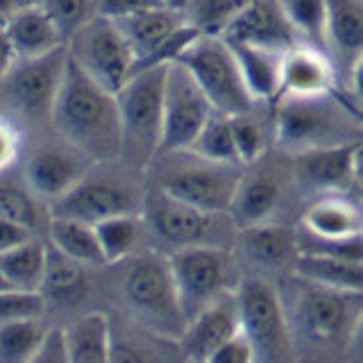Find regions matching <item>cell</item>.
<instances>
[{"instance_id":"6da1fadb","label":"cell","mask_w":363,"mask_h":363,"mask_svg":"<svg viewBox=\"0 0 363 363\" xmlns=\"http://www.w3.org/2000/svg\"><path fill=\"white\" fill-rule=\"evenodd\" d=\"M50 121L64 143L91 164L121 159L123 139L116 98L91 82L71 60L66 62Z\"/></svg>"},{"instance_id":"7a4b0ae2","label":"cell","mask_w":363,"mask_h":363,"mask_svg":"<svg viewBox=\"0 0 363 363\" xmlns=\"http://www.w3.org/2000/svg\"><path fill=\"white\" fill-rule=\"evenodd\" d=\"M98 16L109 18L134 57V73L175 64L198 34L186 28L182 7L173 3H98Z\"/></svg>"},{"instance_id":"3957f363","label":"cell","mask_w":363,"mask_h":363,"mask_svg":"<svg viewBox=\"0 0 363 363\" xmlns=\"http://www.w3.org/2000/svg\"><path fill=\"white\" fill-rule=\"evenodd\" d=\"M238 334L255 363H298V340L279 291L264 277H243L236 291Z\"/></svg>"},{"instance_id":"277c9868","label":"cell","mask_w":363,"mask_h":363,"mask_svg":"<svg viewBox=\"0 0 363 363\" xmlns=\"http://www.w3.org/2000/svg\"><path fill=\"white\" fill-rule=\"evenodd\" d=\"M125 261L128 270L121 279V298L130 315L145 332L177 343L184 329V315L179 309L168 259L147 252Z\"/></svg>"},{"instance_id":"5b68a950","label":"cell","mask_w":363,"mask_h":363,"mask_svg":"<svg viewBox=\"0 0 363 363\" xmlns=\"http://www.w3.org/2000/svg\"><path fill=\"white\" fill-rule=\"evenodd\" d=\"M184 325L207 306L230 298L243 281L236 257L223 245H193L168 255Z\"/></svg>"},{"instance_id":"8992f818","label":"cell","mask_w":363,"mask_h":363,"mask_svg":"<svg viewBox=\"0 0 363 363\" xmlns=\"http://www.w3.org/2000/svg\"><path fill=\"white\" fill-rule=\"evenodd\" d=\"M166 68L168 66H155L134 73L113 96L121 121V157L134 166H147L159 152Z\"/></svg>"},{"instance_id":"52a82bcc","label":"cell","mask_w":363,"mask_h":363,"mask_svg":"<svg viewBox=\"0 0 363 363\" xmlns=\"http://www.w3.org/2000/svg\"><path fill=\"white\" fill-rule=\"evenodd\" d=\"M207 98L213 113L234 118L255 111V102L247 96L238 75L232 50L223 39H193L175 60Z\"/></svg>"},{"instance_id":"ba28073f","label":"cell","mask_w":363,"mask_h":363,"mask_svg":"<svg viewBox=\"0 0 363 363\" xmlns=\"http://www.w3.org/2000/svg\"><path fill=\"white\" fill-rule=\"evenodd\" d=\"M275 113V143L291 155H302L320 147L354 143L347 141L343 100L334 102L332 96L313 100H279Z\"/></svg>"},{"instance_id":"9c48e42d","label":"cell","mask_w":363,"mask_h":363,"mask_svg":"<svg viewBox=\"0 0 363 363\" xmlns=\"http://www.w3.org/2000/svg\"><path fill=\"white\" fill-rule=\"evenodd\" d=\"M184 155L189 162L168 168L159 177V189L166 198L186 204L209 216H227L232 207L234 193L241 184L243 168L220 166L200 162V159Z\"/></svg>"},{"instance_id":"30bf717a","label":"cell","mask_w":363,"mask_h":363,"mask_svg":"<svg viewBox=\"0 0 363 363\" xmlns=\"http://www.w3.org/2000/svg\"><path fill=\"white\" fill-rule=\"evenodd\" d=\"M68 43V60L111 96H116L134 75V57L109 18L96 16Z\"/></svg>"},{"instance_id":"8fae6325","label":"cell","mask_w":363,"mask_h":363,"mask_svg":"<svg viewBox=\"0 0 363 363\" xmlns=\"http://www.w3.org/2000/svg\"><path fill=\"white\" fill-rule=\"evenodd\" d=\"M141 207V193L128 179L91 168L64 198L50 204V216L94 227L116 216H139Z\"/></svg>"},{"instance_id":"7c38bea8","label":"cell","mask_w":363,"mask_h":363,"mask_svg":"<svg viewBox=\"0 0 363 363\" xmlns=\"http://www.w3.org/2000/svg\"><path fill=\"white\" fill-rule=\"evenodd\" d=\"M211 116V105L189 73L177 64H168L162 107V141L157 157L186 152Z\"/></svg>"},{"instance_id":"4fadbf2b","label":"cell","mask_w":363,"mask_h":363,"mask_svg":"<svg viewBox=\"0 0 363 363\" xmlns=\"http://www.w3.org/2000/svg\"><path fill=\"white\" fill-rule=\"evenodd\" d=\"M359 323L361 295L323 291L304 284L295 302V323H291V327L293 332L298 329L311 343L325 345L357 334Z\"/></svg>"},{"instance_id":"5bb4252c","label":"cell","mask_w":363,"mask_h":363,"mask_svg":"<svg viewBox=\"0 0 363 363\" xmlns=\"http://www.w3.org/2000/svg\"><path fill=\"white\" fill-rule=\"evenodd\" d=\"M66 62V48L39 57V60L16 62L3 82L7 100L30 118H50Z\"/></svg>"},{"instance_id":"9a60e30c","label":"cell","mask_w":363,"mask_h":363,"mask_svg":"<svg viewBox=\"0 0 363 363\" xmlns=\"http://www.w3.org/2000/svg\"><path fill=\"white\" fill-rule=\"evenodd\" d=\"M145 220L150 223L155 236L175 250L193 245H216L211 241L213 225L225 216H209L186 204L166 198L162 191L147 193L141 207ZM173 250V252H175Z\"/></svg>"},{"instance_id":"2e32d148","label":"cell","mask_w":363,"mask_h":363,"mask_svg":"<svg viewBox=\"0 0 363 363\" xmlns=\"http://www.w3.org/2000/svg\"><path fill=\"white\" fill-rule=\"evenodd\" d=\"M332 57L311 45H293L281 55L277 100H313L336 94Z\"/></svg>"},{"instance_id":"e0dca14e","label":"cell","mask_w":363,"mask_h":363,"mask_svg":"<svg viewBox=\"0 0 363 363\" xmlns=\"http://www.w3.org/2000/svg\"><path fill=\"white\" fill-rule=\"evenodd\" d=\"M94 164L68 145H43L26 162V182L34 198L57 202L82 179Z\"/></svg>"},{"instance_id":"ac0fdd59","label":"cell","mask_w":363,"mask_h":363,"mask_svg":"<svg viewBox=\"0 0 363 363\" xmlns=\"http://www.w3.org/2000/svg\"><path fill=\"white\" fill-rule=\"evenodd\" d=\"M220 39L227 45H252L275 52L300 45L284 16L281 3H241Z\"/></svg>"},{"instance_id":"d6986e66","label":"cell","mask_w":363,"mask_h":363,"mask_svg":"<svg viewBox=\"0 0 363 363\" xmlns=\"http://www.w3.org/2000/svg\"><path fill=\"white\" fill-rule=\"evenodd\" d=\"M238 334L236 293L193 315L177 338L179 357L186 363H204L227 340Z\"/></svg>"},{"instance_id":"ffe728a7","label":"cell","mask_w":363,"mask_h":363,"mask_svg":"<svg viewBox=\"0 0 363 363\" xmlns=\"http://www.w3.org/2000/svg\"><path fill=\"white\" fill-rule=\"evenodd\" d=\"M3 32L14 50L16 62L39 60L66 48V41L55 28L43 3H16L3 23Z\"/></svg>"},{"instance_id":"44dd1931","label":"cell","mask_w":363,"mask_h":363,"mask_svg":"<svg viewBox=\"0 0 363 363\" xmlns=\"http://www.w3.org/2000/svg\"><path fill=\"white\" fill-rule=\"evenodd\" d=\"M295 159H298V177L315 191L347 193L352 184H359V141L309 150L295 155Z\"/></svg>"},{"instance_id":"7402d4cb","label":"cell","mask_w":363,"mask_h":363,"mask_svg":"<svg viewBox=\"0 0 363 363\" xmlns=\"http://www.w3.org/2000/svg\"><path fill=\"white\" fill-rule=\"evenodd\" d=\"M325 52L336 55L345 62V71L352 79V94L359 96L361 52H363V3H327L325 23Z\"/></svg>"},{"instance_id":"603a6c76","label":"cell","mask_w":363,"mask_h":363,"mask_svg":"<svg viewBox=\"0 0 363 363\" xmlns=\"http://www.w3.org/2000/svg\"><path fill=\"white\" fill-rule=\"evenodd\" d=\"M302 236L313 241H350L363 232L361 209L347 193H323L302 213Z\"/></svg>"},{"instance_id":"cb8c5ba5","label":"cell","mask_w":363,"mask_h":363,"mask_svg":"<svg viewBox=\"0 0 363 363\" xmlns=\"http://www.w3.org/2000/svg\"><path fill=\"white\" fill-rule=\"evenodd\" d=\"M238 241H241V250L250 259V264L264 270L293 268L300 255L298 232L275 220L238 230Z\"/></svg>"},{"instance_id":"d4e9b609","label":"cell","mask_w":363,"mask_h":363,"mask_svg":"<svg viewBox=\"0 0 363 363\" xmlns=\"http://www.w3.org/2000/svg\"><path fill=\"white\" fill-rule=\"evenodd\" d=\"M66 363H111V318L86 311L60 327Z\"/></svg>"},{"instance_id":"484cf974","label":"cell","mask_w":363,"mask_h":363,"mask_svg":"<svg viewBox=\"0 0 363 363\" xmlns=\"http://www.w3.org/2000/svg\"><path fill=\"white\" fill-rule=\"evenodd\" d=\"M279 202L281 186L275 177H270L268 173H243L227 216L232 218L236 230H245V227L272 223V216H275Z\"/></svg>"},{"instance_id":"4316f807","label":"cell","mask_w":363,"mask_h":363,"mask_svg":"<svg viewBox=\"0 0 363 363\" xmlns=\"http://www.w3.org/2000/svg\"><path fill=\"white\" fill-rule=\"evenodd\" d=\"M291 270L302 284H309V286L323 291L361 295L363 289L361 261H347L325 255H298Z\"/></svg>"},{"instance_id":"83f0119b","label":"cell","mask_w":363,"mask_h":363,"mask_svg":"<svg viewBox=\"0 0 363 363\" xmlns=\"http://www.w3.org/2000/svg\"><path fill=\"white\" fill-rule=\"evenodd\" d=\"M234 55L238 75L252 102H275L279 94V68L281 55L266 48H252V45H227Z\"/></svg>"},{"instance_id":"f1b7e54d","label":"cell","mask_w":363,"mask_h":363,"mask_svg":"<svg viewBox=\"0 0 363 363\" xmlns=\"http://www.w3.org/2000/svg\"><path fill=\"white\" fill-rule=\"evenodd\" d=\"M48 241L50 250L66 259L75 261L79 266H105L102 255L96 241V232L91 225L68 220V218H52L48 223Z\"/></svg>"},{"instance_id":"f546056e","label":"cell","mask_w":363,"mask_h":363,"mask_svg":"<svg viewBox=\"0 0 363 363\" xmlns=\"http://www.w3.org/2000/svg\"><path fill=\"white\" fill-rule=\"evenodd\" d=\"M45 259H48V245L37 238H30L28 243L0 257V275L9 289L39 293L45 272Z\"/></svg>"},{"instance_id":"4dcf8cb0","label":"cell","mask_w":363,"mask_h":363,"mask_svg":"<svg viewBox=\"0 0 363 363\" xmlns=\"http://www.w3.org/2000/svg\"><path fill=\"white\" fill-rule=\"evenodd\" d=\"M86 291V272L84 266L75 261L57 255L55 250L48 247V259H45V272L41 281V298L48 306V302L60 304H73L84 295Z\"/></svg>"},{"instance_id":"1f68e13d","label":"cell","mask_w":363,"mask_h":363,"mask_svg":"<svg viewBox=\"0 0 363 363\" xmlns=\"http://www.w3.org/2000/svg\"><path fill=\"white\" fill-rule=\"evenodd\" d=\"M102 264L116 266L134 255L141 238V216H116L94 225Z\"/></svg>"},{"instance_id":"d6a6232c","label":"cell","mask_w":363,"mask_h":363,"mask_svg":"<svg viewBox=\"0 0 363 363\" xmlns=\"http://www.w3.org/2000/svg\"><path fill=\"white\" fill-rule=\"evenodd\" d=\"M186 155L200 159V162H209V164L238 166L230 118L220 116V113H213V116L204 123V128L196 136V141L191 143Z\"/></svg>"},{"instance_id":"836d02e7","label":"cell","mask_w":363,"mask_h":363,"mask_svg":"<svg viewBox=\"0 0 363 363\" xmlns=\"http://www.w3.org/2000/svg\"><path fill=\"white\" fill-rule=\"evenodd\" d=\"M52 327L45 320L16 323L0 327V363H32L39 354Z\"/></svg>"},{"instance_id":"e575fe53","label":"cell","mask_w":363,"mask_h":363,"mask_svg":"<svg viewBox=\"0 0 363 363\" xmlns=\"http://www.w3.org/2000/svg\"><path fill=\"white\" fill-rule=\"evenodd\" d=\"M281 9L300 45H311V48L325 50L327 3L293 0V3H281Z\"/></svg>"},{"instance_id":"d590c367","label":"cell","mask_w":363,"mask_h":363,"mask_svg":"<svg viewBox=\"0 0 363 363\" xmlns=\"http://www.w3.org/2000/svg\"><path fill=\"white\" fill-rule=\"evenodd\" d=\"M182 16L186 28H191L198 37L204 39H220L227 26L236 16L241 3H218V0H200V3H184Z\"/></svg>"},{"instance_id":"8d00e7d4","label":"cell","mask_w":363,"mask_h":363,"mask_svg":"<svg viewBox=\"0 0 363 363\" xmlns=\"http://www.w3.org/2000/svg\"><path fill=\"white\" fill-rule=\"evenodd\" d=\"M230 123H232V139H234L238 166L241 168L255 166L268 147V134L264 130V125L255 118V111L243 113V116H234L230 118Z\"/></svg>"},{"instance_id":"74e56055","label":"cell","mask_w":363,"mask_h":363,"mask_svg":"<svg viewBox=\"0 0 363 363\" xmlns=\"http://www.w3.org/2000/svg\"><path fill=\"white\" fill-rule=\"evenodd\" d=\"M0 218L26 227L34 234L41 225V211L30 191L14 184H0Z\"/></svg>"},{"instance_id":"f35d334b","label":"cell","mask_w":363,"mask_h":363,"mask_svg":"<svg viewBox=\"0 0 363 363\" xmlns=\"http://www.w3.org/2000/svg\"><path fill=\"white\" fill-rule=\"evenodd\" d=\"M43 7L64 41H71L98 16V3H82V0H55V3H43Z\"/></svg>"},{"instance_id":"ab89813d","label":"cell","mask_w":363,"mask_h":363,"mask_svg":"<svg viewBox=\"0 0 363 363\" xmlns=\"http://www.w3.org/2000/svg\"><path fill=\"white\" fill-rule=\"evenodd\" d=\"M43 315H45V302L41 298V293H28L14 289L0 293V327L43 320Z\"/></svg>"},{"instance_id":"60d3db41","label":"cell","mask_w":363,"mask_h":363,"mask_svg":"<svg viewBox=\"0 0 363 363\" xmlns=\"http://www.w3.org/2000/svg\"><path fill=\"white\" fill-rule=\"evenodd\" d=\"M111 363H162L157 352L141 338L125 336L111 325Z\"/></svg>"},{"instance_id":"b9f144b4","label":"cell","mask_w":363,"mask_h":363,"mask_svg":"<svg viewBox=\"0 0 363 363\" xmlns=\"http://www.w3.org/2000/svg\"><path fill=\"white\" fill-rule=\"evenodd\" d=\"M23 150V136L9 118L0 116V175L18 162Z\"/></svg>"},{"instance_id":"7bdbcfd3","label":"cell","mask_w":363,"mask_h":363,"mask_svg":"<svg viewBox=\"0 0 363 363\" xmlns=\"http://www.w3.org/2000/svg\"><path fill=\"white\" fill-rule=\"evenodd\" d=\"M204 363H255L252 352H250L247 343L241 334H236L232 340H227L216 352H211L209 359Z\"/></svg>"},{"instance_id":"ee69618b","label":"cell","mask_w":363,"mask_h":363,"mask_svg":"<svg viewBox=\"0 0 363 363\" xmlns=\"http://www.w3.org/2000/svg\"><path fill=\"white\" fill-rule=\"evenodd\" d=\"M30 238H34V234L30 230L0 218V257L11 252V250H16L23 243H28Z\"/></svg>"},{"instance_id":"f6af8a7d","label":"cell","mask_w":363,"mask_h":363,"mask_svg":"<svg viewBox=\"0 0 363 363\" xmlns=\"http://www.w3.org/2000/svg\"><path fill=\"white\" fill-rule=\"evenodd\" d=\"M32 363H66L64 345H62V332L52 327L50 336L45 338L43 347L39 350V354L32 359Z\"/></svg>"},{"instance_id":"bcb514c9","label":"cell","mask_w":363,"mask_h":363,"mask_svg":"<svg viewBox=\"0 0 363 363\" xmlns=\"http://www.w3.org/2000/svg\"><path fill=\"white\" fill-rule=\"evenodd\" d=\"M16 66V57H14V50H11V45L5 37L3 32V26H0V84L5 82V77L11 73V68Z\"/></svg>"},{"instance_id":"7dc6e473","label":"cell","mask_w":363,"mask_h":363,"mask_svg":"<svg viewBox=\"0 0 363 363\" xmlns=\"http://www.w3.org/2000/svg\"><path fill=\"white\" fill-rule=\"evenodd\" d=\"M16 7V3H5V0H0V26L5 23V18L11 14V9Z\"/></svg>"},{"instance_id":"c3c4849f","label":"cell","mask_w":363,"mask_h":363,"mask_svg":"<svg viewBox=\"0 0 363 363\" xmlns=\"http://www.w3.org/2000/svg\"><path fill=\"white\" fill-rule=\"evenodd\" d=\"M9 286H7V284H5V279H3V275H0V293H3V291H7Z\"/></svg>"}]
</instances>
